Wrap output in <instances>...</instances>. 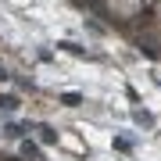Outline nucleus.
I'll return each mask as SVG.
<instances>
[{"mask_svg": "<svg viewBox=\"0 0 161 161\" xmlns=\"http://www.w3.org/2000/svg\"><path fill=\"white\" fill-rule=\"evenodd\" d=\"M0 108L4 111H18V100L14 97H0Z\"/></svg>", "mask_w": 161, "mask_h": 161, "instance_id": "f257e3e1", "label": "nucleus"}, {"mask_svg": "<svg viewBox=\"0 0 161 161\" xmlns=\"http://www.w3.org/2000/svg\"><path fill=\"white\" fill-rule=\"evenodd\" d=\"M40 132H43V143H54V140H58V132H54V129H47V125H43Z\"/></svg>", "mask_w": 161, "mask_h": 161, "instance_id": "f03ea898", "label": "nucleus"}]
</instances>
